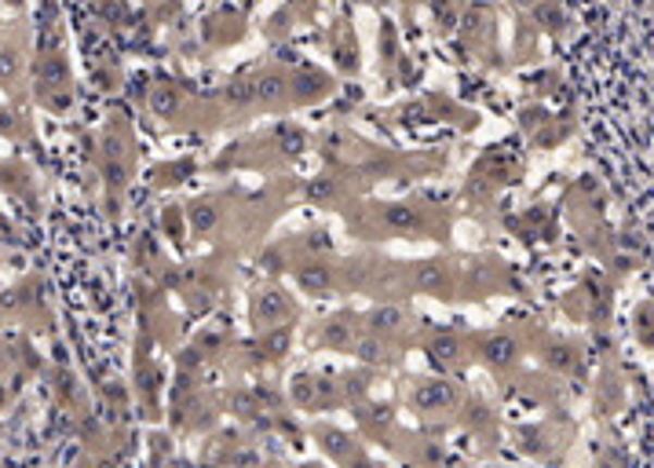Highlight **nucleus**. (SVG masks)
Masks as SVG:
<instances>
[{
	"label": "nucleus",
	"mask_w": 654,
	"mask_h": 468,
	"mask_svg": "<svg viewBox=\"0 0 654 468\" xmlns=\"http://www.w3.org/2000/svg\"><path fill=\"white\" fill-rule=\"evenodd\" d=\"M15 66H18V59H15L12 52L0 56V77H12V74H15Z\"/></svg>",
	"instance_id": "1"
}]
</instances>
